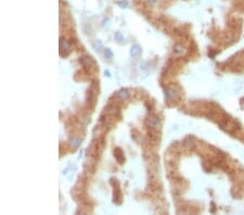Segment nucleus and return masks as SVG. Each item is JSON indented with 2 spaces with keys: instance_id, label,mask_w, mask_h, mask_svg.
Listing matches in <instances>:
<instances>
[{
  "instance_id": "obj_12",
  "label": "nucleus",
  "mask_w": 244,
  "mask_h": 215,
  "mask_svg": "<svg viewBox=\"0 0 244 215\" xmlns=\"http://www.w3.org/2000/svg\"><path fill=\"white\" fill-rule=\"evenodd\" d=\"M117 5H120V7H122V8H125V7H127V5H128V2L125 0V1H118L117 2Z\"/></svg>"
},
{
  "instance_id": "obj_1",
  "label": "nucleus",
  "mask_w": 244,
  "mask_h": 215,
  "mask_svg": "<svg viewBox=\"0 0 244 215\" xmlns=\"http://www.w3.org/2000/svg\"><path fill=\"white\" fill-rule=\"evenodd\" d=\"M148 125H149V127L153 128V129L160 130L162 124H161L160 120H159L156 116H154V115H150V116L148 117Z\"/></svg>"
},
{
  "instance_id": "obj_14",
  "label": "nucleus",
  "mask_w": 244,
  "mask_h": 215,
  "mask_svg": "<svg viewBox=\"0 0 244 215\" xmlns=\"http://www.w3.org/2000/svg\"><path fill=\"white\" fill-rule=\"evenodd\" d=\"M105 75H107V76H111V75H110V73H109V72H107V71H105Z\"/></svg>"
},
{
  "instance_id": "obj_4",
  "label": "nucleus",
  "mask_w": 244,
  "mask_h": 215,
  "mask_svg": "<svg viewBox=\"0 0 244 215\" xmlns=\"http://www.w3.org/2000/svg\"><path fill=\"white\" fill-rule=\"evenodd\" d=\"M140 53H141V48H140V46L139 45H133L131 46V48H130V54H131V57H133V58L138 57Z\"/></svg>"
},
{
  "instance_id": "obj_10",
  "label": "nucleus",
  "mask_w": 244,
  "mask_h": 215,
  "mask_svg": "<svg viewBox=\"0 0 244 215\" xmlns=\"http://www.w3.org/2000/svg\"><path fill=\"white\" fill-rule=\"evenodd\" d=\"M114 37H115V40H117V41H123L124 40V37H123V35L120 34V31H116L115 33V35H114Z\"/></svg>"
},
{
  "instance_id": "obj_13",
  "label": "nucleus",
  "mask_w": 244,
  "mask_h": 215,
  "mask_svg": "<svg viewBox=\"0 0 244 215\" xmlns=\"http://www.w3.org/2000/svg\"><path fill=\"white\" fill-rule=\"evenodd\" d=\"M146 2L148 3H150V5H154L156 2V0H146Z\"/></svg>"
},
{
  "instance_id": "obj_11",
  "label": "nucleus",
  "mask_w": 244,
  "mask_h": 215,
  "mask_svg": "<svg viewBox=\"0 0 244 215\" xmlns=\"http://www.w3.org/2000/svg\"><path fill=\"white\" fill-rule=\"evenodd\" d=\"M104 55H105L107 59H112L113 58V52L111 51V49L107 48V49L104 50Z\"/></svg>"
},
{
  "instance_id": "obj_2",
  "label": "nucleus",
  "mask_w": 244,
  "mask_h": 215,
  "mask_svg": "<svg viewBox=\"0 0 244 215\" xmlns=\"http://www.w3.org/2000/svg\"><path fill=\"white\" fill-rule=\"evenodd\" d=\"M114 155H115L116 160H117L118 163L123 164V163L125 162L124 153H123V151H122V149L120 148H116L115 150H114Z\"/></svg>"
},
{
  "instance_id": "obj_7",
  "label": "nucleus",
  "mask_w": 244,
  "mask_h": 215,
  "mask_svg": "<svg viewBox=\"0 0 244 215\" xmlns=\"http://www.w3.org/2000/svg\"><path fill=\"white\" fill-rule=\"evenodd\" d=\"M174 51H175V53L176 54H181L182 52H183V47H182L181 45L177 44V45L174 47Z\"/></svg>"
},
{
  "instance_id": "obj_3",
  "label": "nucleus",
  "mask_w": 244,
  "mask_h": 215,
  "mask_svg": "<svg viewBox=\"0 0 244 215\" xmlns=\"http://www.w3.org/2000/svg\"><path fill=\"white\" fill-rule=\"evenodd\" d=\"M165 94H166V98H167V99H169V100H173V99L176 97L177 91L174 89L173 87H167V88L165 89Z\"/></svg>"
},
{
  "instance_id": "obj_8",
  "label": "nucleus",
  "mask_w": 244,
  "mask_h": 215,
  "mask_svg": "<svg viewBox=\"0 0 244 215\" xmlns=\"http://www.w3.org/2000/svg\"><path fill=\"white\" fill-rule=\"evenodd\" d=\"M92 48L96 50H100L102 48V42L100 40H94L92 42Z\"/></svg>"
},
{
  "instance_id": "obj_9",
  "label": "nucleus",
  "mask_w": 244,
  "mask_h": 215,
  "mask_svg": "<svg viewBox=\"0 0 244 215\" xmlns=\"http://www.w3.org/2000/svg\"><path fill=\"white\" fill-rule=\"evenodd\" d=\"M61 46L63 47V49H65L66 51H68V50H70V48H71L70 42H68L67 40H65V39H61Z\"/></svg>"
},
{
  "instance_id": "obj_6",
  "label": "nucleus",
  "mask_w": 244,
  "mask_h": 215,
  "mask_svg": "<svg viewBox=\"0 0 244 215\" xmlns=\"http://www.w3.org/2000/svg\"><path fill=\"white\" fill-rule=\"evenodd\" d=\"M70 143L73 146V148H78L80 144V138L77 137V136H73L71 139H70Z\"/></svg>"
},
{
  "instance_id": "obj_5",
  "label": "nucleus",
  "mask_w": 244,
  "mask_h": 215,
  "mask_svg": "<svg viewBox=\"0 0 244 215\" xmlns=\"http://www.w3.org/2000/svg\"><path fill=\"white\" fill-rule=\"evenodd\" d=\"M117 96L120 97V99H122V100H126V99L129 98V92L128 90L126 89V88H123V89L118 90V92H117Z\"/></svg>"
}]
</instances>
